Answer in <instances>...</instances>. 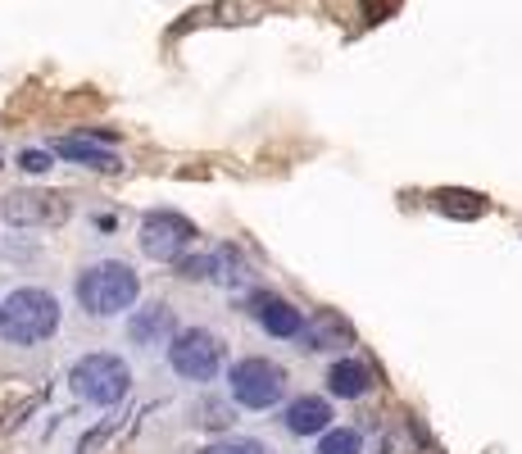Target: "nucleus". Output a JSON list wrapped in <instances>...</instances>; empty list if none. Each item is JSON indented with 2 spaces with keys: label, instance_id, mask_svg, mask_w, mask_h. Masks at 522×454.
I'll return each mask as SVG.
<instances>
[{
  "label": "nucleus",
  "instance_id": "obj_7",
  "mask_svg": "<svg viewBox=\"0 0 522 454\" xmlns=\"http://www.w3.org/2000/svg\"><path fill=\"white\" fill-rule=\"evenodd\" d=\"M286 427L296 436L332 432V405L318 400V395H300V400H291V409H286Z\"/></svg>",
  "mask_w": 522,
  "mask_h": 454
},
{
  "label": "nucleus",
  "instance_id": "obj_6",
  "mask_svg": "<svg viewBox=\"0 0 522 454\" xmlns=\"http://www.w3.org/2000/svg\"><path fill=\"white\" fill-rule=\"evenodd\" d=\"M191 237H196V227L182 214H146V223H141V250L150 259H182Z\"/></svg>",
  "mask_w": 522,
  "mask_h": 454
},
{
  "label": "nucleus",
  "instance_id": "obj_19",
  "mask_svg": "<svg viewBox=\"0 0 522 454\" xmlns=\"http://www.w3.org/2000/svg\"><path fill=\"white\" fill-rule=\"evenodd\" d=\"M200 423L205 427H227L232 418H227V409L218 405V400H209V405H200Z\"/></svg>",
  "mask_w": 522,
  "mask_h": 454
},
{
  "label": "nucleus",
  "instance_id": "obj_15",
  "mask_svg": "<svg viewBox=\"0 0 522 454\" xmlns=\"http://www.w3.org/2000/svg\"><path fill=\"white\" fill-rule=\"evenodd\" d=\"M214 264H218V268H214V277L223 282V287H241V282H246V264H241V250H232V246L218 250Z\"/></svg>",
  "mask_w": 522,
  "mask_h": 454
},
{
  "label": "nucleus",
  "instance_id": "obj_14",
  "mask_svg": "<svg viewBox=\"0 0 522 454\" xmlns=\"http://www.w3.org/2000/svg\"><path fill=\"white\" fill-rule=\"evenodd\" d=\"M436 209L450 218H482L486 200L477 196V191H441V196H436Z\"/></svg>",
  "mask_w": 522,
  "mask_h": 454
},
{
  "label": "nucleus",
  "instance_id": "obj_1",
  "mask_svg": "<svg viewBox=\"0 0 522 454\" xmlns=\"http://www.w3.org/2000/svg\"><path fill=\"white\" fill-rule=\"evenodd\" d=\"M55 327H60V300L50 296V291L23 287L0 305V336L14 341V346H37Z\"/></svg>",
  "mask_w": 522,
  "mask_h": 454
},
{
  "label": "nucleus",
  "instance_id": "obj_20",
  "mask_svg": "<svg viewBox=\"0 0 522 454\" xmlns=\"http://www.w3.org/2000/svg\"><path fill=\"white\" fill-rule=\"evenodd\" d=\"M19 164L28 168V173H46V168H50V155H46V150H23Z\"/></svg>",
  "mask_w": 522,
  "mask_h": 454
},
{
  "label": "nucleus",
  "instance_id": "obj_2",
  "mask_svg": "<svg viewBox=\"0 0 522 454\" xmlns=\"http://www.w3.org/2000/svg\"><path fill=\"white\" fill-rule=\"evenodd\" d=\"M137 291H141L137 273L128 264H119V259H100V264H91L78 277V300L100 318L123 314L128 305H137Z\"/></svg>",
  "mask_w": 522,
  "mask_h": 454
},
{
  "label": "nucleus",
  "instance_id": "obj_10",
  "mask_svg": "<svg viewBox=\"0 0 522 454\" xmlns=\"http://www.w3.org/2000/svg\"><path fill=\"white\" fill-rule=\"evenodd\" d=\"M345 346H355V327L341 314H323L305 332V350H345Z\"/></svg>",
  "mask_w": 522,
  "mask_h": 454
},
{
  "label": "nucleus",
  "instance_id": "obj_16",
  "mask_svg": "<svg viewBox=\"0 0 522 454\" xmlns=\"http://www.w3.org/2000/svg\"><path fill=\"white\" fill-rule=\"evenodd\" d=\"M318 454H359V432L355 427H332L318 441Z\"/></svg>",
  "mask_w": 522,
  "mask_h": 454
},
{
  "label": "nucleus",
  "instance_id": "obj_11",
  "mask_svg": "<svg viewBox=\"0 0 522 454\" xmlns=\"http://www.w3.org/2000/svg\"><path fill=\"white\" fill-rule=\"evenodd\" d=\"M368 386H373V373H368V364H359V359H341V364L327 368V391L341 395V400H355Z\"/></svg>",
  "mask_w": 522,
  "mask_h": 454
},
{
  "label": "nucleus",
  "instance_id": "obj_21",
  "mask_svg": "<svg viewBox=\"0 0 522 454\" xmlns=\"http://www.w3.org/2000/svg\"><path fill=\"white\" fill-rule=\"evenodd\" d=\"M382 454H409V441L400 432H386L382 436Z\"/></svg>",
  "mask_w": 522,
  "mask_h": 454
},
{
  "label": "nucleus",
  "instance_id": "obj_12",
  "mask_svg": "<svg viewBox=\"0 0 522 454\" xmlns=\"http://www.w3.org/2000/svg\"><path fill=\"white\" fill-rule=\"evenodd\" d=\"M69 214V205H60L55 196H10V218L14 223H41V218Z\"/></svg>",
  "mask_w": 522,
  "mask_h": 454
},
{
  "label": "nucleus",
  "instance_id": "obj_13",
  "mask_svg": "<svg viewBox=\"0 0 522 454\" xmlns=\"http://www.w3.org/2000/svg\"><path fill=\"white\" fill-rule=\"evenodd\" d=\"M55 155L73 159V164H87V168H119V155H114V150H100V146H91V141H78V137L55 141Z\"/></svg>",
  "mask_w": 522,
  "mask_h": 454
},
{
  "label": "nucleus",
  "instance_id": "obj_22",
  "mask_svg": "<svg viewBox=\"0 0 522 454\" xmlns=\"http://www.w3.org/2000/svg\"><path fill=\"white\" fill-rule=\"evenodd\" d=\"M364 10L373 14V19H382V0H364Z\"/></svg>",
  "mask_w": 522,
  "mask_h": 454
},
{
  "label": "nucleus",
  "instance_id": "obj_8",
  "mask_svg": "<svg viewBox=\"0 0 522 454\" xmlns=\"http://www.w3.org/2000/svg\"><path fill=\"white\" fill-rule=\"evenodd\" d=\"M128 336L137 341V346H159L164 336H173V309H168V305L137 309V318L128 323Z\"/></svg>",
  "mask_w": 522,
  "mask_h": 454
},
{
  "label": "nucleus",
  "instance_id": "obj_4",
  "mask_svg": "<svg viewBox=\"0 0 522 454\" xmlns=\"http://www.w3.org/2000/svg\"><path fill=\"white\" fill-rule=\"evenodd\" d=\"M232 400L246 409H268L282 400L286 391V373L273 364V359H241L237 368H232Z\"/></svg>",
  "mask_w": 522,
  "mask_h": 454
},
{
  "label": "nucleus",
  "instance_id": "obj_18",
  "mask_svg": "<svg viewBox=\"0 0 522 454\" xmlns=\"http://www.w3.org/2000/svg\"><path fill=\"white\" fill-rule=\"evenodd\" d=\"M214 259L209 255H196V259H182V277H214Z\"/></svg>",
  "mask_w": 522,
  "mask_h": 454
},
{
  "label": "nucleus",
  "instance_id": "obj_9",
  "mask_svg": "<svg viewBox=\"0 0 522 454\" xmlns=\"http://www.w3.org/2000/svg\"><path fill=\"white\" fill-rule=\"evenodd\" d=\"M259 323L268 336H300L305 332V314H300L291 300H259Z\"/></svg>",
  "mask_w": 522,
  "mask_h": 454
},
{
  "label": "nucleus",
  "instance_id": "obj_5",
  "mask_svg": "<svg viewBox=\"0 0 522 454\" xmlns=\"http://www.w3.org/2000/svg\"><path fill=\"white\" fill-rule=\"evenodd\" d=\"M168 364L178 368L182 377H191V382H209V377L223 368V341H218L214 332L191 327V332H182L178 341L168 346Z\"/></svg>",
  "mask_w": 522,
  "mask_h": 454
},
{
  "label": "nucleus",
  "instance_id": "obj_3",
  "mask_svg": "<svg viewBox=\"0 0 522 454\" xmlns=\"http://www.w3.org/2000/svg\"><path fill=\"white\" fill-rule=\"evenodd\" d=\"M128 382H132V373L119 355H87L73 368V391H78L87 405H100V409L119 405L123 395H128Z\"/></svg>",
  "mask_w": 522,
  "mask_h": 454
},
{
  "label": "nucleus",
  "instance_id": "obj_17",
  "mask_svg": "<svg viewBox=\"0 0 522 454\" xmlns=\"http://www.w3.org/2000/svg\"><path fill=\"white\" fill-rule=\"evenodd\" d=\"M200 454H264V445L259 441H223V445H209V450Z\"/></svg>",
  "mask_w": 522,
  "mask_h": 454
}]
</instances>
